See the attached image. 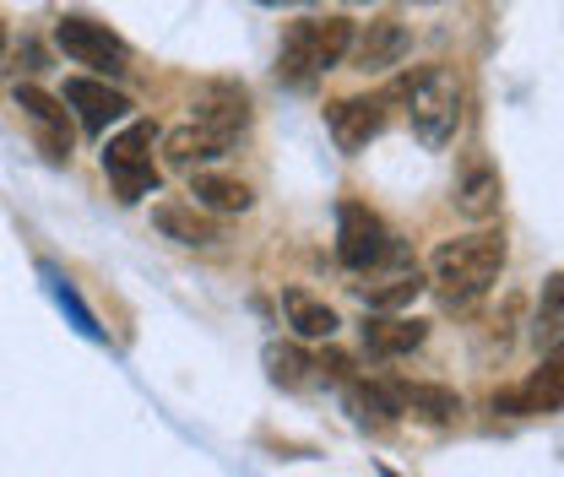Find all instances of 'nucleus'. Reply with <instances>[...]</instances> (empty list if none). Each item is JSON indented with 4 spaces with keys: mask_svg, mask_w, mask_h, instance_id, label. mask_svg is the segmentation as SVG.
I'll list each match as a JSON object with an SVG mask.
<instances>
[{
    "mask_svg": "<svg viewBox=\"0 0 564 477\" xmlns=\"http://www.w3.org/2000/svg\"><path fill=\"white\" fill-rule=\"evenodd\" d=\"M423 293V277H419V267L413 272H397L391 282H380V288H364V304L369 310H402V304H413Z\"/></svg>",
    "mask_w": 564,
    "mask_h": 477,
    "instance_id": "412c9836",
    "label": "nucleus"
},
{
    "mask_svg": "<svg viewBox=\"0 0 564 477\" xmlns=\"http://www.w3.org/2000/svg\"><path fill=\"white\" fill-rule=\"evenodd\" d=\"M499 202H505V180L489 163V152H467L456 180H451V206L467 223H489V217H499Z\"/></svg>",
    "mask_w": 564,
    "mask_h": 477,
    "instance_id": "0eeeda50",
    "label": "nucleus"
},
{
    "mask_svg": "<svg viewBox=\"0 0 564 477\" xmlns=\"http://www.w3.org/2000/svg\"><path fill=\"white\" fill-rule=\"evenodd\" d=\"M352 50V22L348 17H310L293 22L278 50V76L288 87H315L326 71H337Z\"/></svg>",
    "mask_w": 564,
    "mask_h": 477,
    "instance_id": "f03ea898",
    "label": "nucleus"
},
{
    "mask_svg": "<svg viewBox=\"0 0 564 477\" xmlns=\"http://www.w3.org/2000/svg\"><path fill=\"white\" fill-rule=\"evenodd\" d=\"M429 342V326L413 315H391V310H369L364 321V347L375 358H402V353H419Z\"/></svg>",
    "mask_w": 564,
    "mask_h": 477,
    "instance_id": "2eb2a0df",
    "label": "nucleus"
},
{
    "mask_svg": "<svg viewBox=\"0 0 564 477\" xmlns=\"http://www.w3.org/2000/svg\"><path fill=\"white\" fill-rule=\"evenodd\" d=\"M0 44H6V33H0Z\"/></svg>",
    "mask_w": 564,
    "mask_h": 477,
    "instance_id": "bb28decb",
    "label": "nucleus"
},
{
    "mask_svg": "<svg viewBox=\"0 0 564 477\" xmlns=\"http://www.w3.org/2000/svg\"><path fill=\"white\" fill-rule=\"evenodd\" d=\"M326 131L332 141L343 147V152H364L369 141L386 131V98H343V104H332L326 109Z\"/></svg>",
    "mask_w": 564,
    "mask_h": 477,
    "instance_id": "9d476101",
    "label": "nucleus"
},
{
    "mask_svg": "<svg viewBox=\"0 0 564 477\" xmlns=\"http://www.w3.org/2000/svg\"><path fill=\"white\" fill-rule=\"evenodd\" d=\"M17 109L28 115V126L39 131V147L55 163L70 158V120H66V109H61V98H50L44 87H17Z\"/></svg>",
    "mask_w": 564,
    "mask_h": 477,
    "instance_id": "4468645a",
    "label": "nucleus"
},
{
    "mask_svg": "<svg viewBox=\"0 0 564 477\" xmlns=\"http://www.w3.org/2000/svg\"><path fill=\"white\" fill-rule=\"evenodd\" d=\"M66 104L76 109V120H82L93 137H104L109 126H120V120L131 115V98H126L120 87H109L104 76H70Z\"/></svg>",
    "mask_w": 564,
    "mask_h": 477,
    "instance_id": "1a4fd4ad",
    "label": "nucleus"
},
{
    "mask_svg": "<svg viewBox=\"0 0 564 477\" xmlns=\"http://www.w3.org/2000/svg\"><path fill=\"white\" fill-rule=\"evenodd\" d=\"M348 408L358 423H397L402 418L397 402H391V386H364V380L348 386Z\"/></svg>",
    "mask_w": 564,
    "mask_h": 477,
    "instance_id": "aec40b11",
    "label": "nucleus"
},
{
    "mask_svg": "<svg viewBox=\"0 0 564 477\" xmlns=\"http://www.w3.org/2000/svg\"><path fill=\"white\" fill-rule=\"evenodd\" d=\"M315 369H326L332 380H348V375H352V364L343 358V353H326V358H315Z\"/></svg>",
    "mask_w": 564,
    "mask_h": 477,
    "instance_id": "b1692460",
    "label": "nucleus"
},
{
    "mask_svg": "<svg viewBox=\"0 0 564 477\" xmlns=\"http://www.w3.org/2000/svg\"><path fill=\"white\" fill-rule=\"evenodd\" d=\"M413 6H429V0H413Z\"/></svg>",
    "mask_w": 564,
    "mask_h": 477,
    "instance_id": "a878e982",
    "label": "nucleus"
},
{
    "mask_svg": "<svg viewBox=\"0 0 564 477\" xmlns=\"http://www.w3.org/2000/svg\"><path fill=\"white\" fill-rule=\"evenodd\" d=\"M554 337V332H564V277H554L549 288H543V315H538V337Z\"/></svg>",
    "mask_w": 564,
    "mask_h": 477,
    "instance_id": "5701e85b",
    "label": "nucleus"
},
{
    "mask_svg": "<svg viewBox=\"0 0 564 477\" xmlns=\"http://www.w3.org/2000/svg\"><path fill=\"white\" fill-rule=\"evenodd\" d=\"M55 44L66 50V61L76 66H87V76H126L131 71V50H126V39L120 33H109L104 22H93V17H61V28H55Z\"/></svg>",
    "mask_w": 564,
    "mask_h": 477,
    "instance_id": "39448f33",
    "label": "nucleus"
},
{
    "mask_svg": "<svg viewBox=\"0 0 564 477\" xmlns=\"http://www.w3.org/2000/svg\"><path fill=\"white\" fill-rule=\"evenodd\" d=\"M152 228L174 245H191V250H207V245L223 239V223L196 202H158L152 206Z\"/></svg>",
    "mask_w": 564,
    "mask_h": 477,
    "instance_id": "ddd939ff",
    "label": "nucleus"
},
{
    "mask_svg": "<svg viewBox=\"0 0 564 477\" xmlns=\"http://www.w3.org/2000/svg\"><path fill=\"white\" fill-rule=\"evenodd\" d=\"M408 55H413V33H408L397 17H375V22L352 28V50H348L352 71H364V76H386L391 66H402Z\"/></svg>",
    "mask_w": 564,
    "mask_h": 477,
    "instance_id": "6e6552de",
    "label": "nucleus"
},
{
    "mask_svg": "<svg viewBox=\"0 0 564 477\" xmlns=\"http://www.w3.org/2000/svg\"><path fill=\"white\" fill-rule=\"evenodd\" d=\"M267 369H272V380H278V386H304V380H310V369H315V358H310V353H299V347L272 342V347H267Z\"/></svg>",
    "mask_w": 564,
    "mask_h": 477,
    "instance_id": "4be33fe9",
    "label": "nucleus"
},
{
    "mask_svg": "<svg viewBox=\"0 0 564 477\" xmlns=\"http://www.w3.org/2000/svg\"><path fill=\"white\" fill-rule=\"evenodd\" d=\"M408 98V120H413V137L440 152L456 141V126H462V82L451 76L445 66H423L419 76H408L397 87Z\"/></svg>",
    "mask_w": 564,
    "mask_h": 477,
    "instance_id": "7ed1b4c3",
    "label": "nucleus"
},
{
    "mask_svg": "<svg viewBox=\"0 0 564 477\" xmlns=\"http://www.w3.org/2000/svg\"><path fill=\"white\" fill-rule=\"evenodd\" d=\"M152 141H158V126H152V120H137V126H126L120 137H109V147H104V174H109V185L120 191V202L158 196Z\"/></svg>",
    "mask_w": 564,
    "mask_h": 477,
    "instance_id": "20e7f679",
    "label": "nucleus"
},
{
    "mask_svg": "<svg viewBox=\"0 0 564 477\" xmlns=\"http://www.w3.org/2000/svg\"><path fill=\"white\" fill-rule=\"evenodd\" d=\"M386 256H391V234H386V223L358 202L337 206V261H343L348 272H369V267H380Z\"/></svg>",
    "mask_w": 564,
    "mask_h": 477,
    "instance_id": "423d86ee",
    "label": "nucleus"
},
{
    "mask_svg": "<svg viewBox=\"0 0 564 477\" xmlns=\"http://www.w3.org/2000/svg\"><path fill=\"white\" fill-rule=\"evenodd\" d=\"M191 109H196V126H207V131H217L228 141L250 126V93L239 82H207Z\"/></svg>",
    "mask_w": 564,
    "mask_h": 477,
    "instance_id": "f8f14e48",
    "label": "nucleus"
},
{
    "mask_svg": "<svg viewBox=\"0 0 564 477\" xmlns=\"http://www.w3.org/2000/svg\"><path fill=\"white\" fill-rule=\"evenodd\" d=\"M261 6H293V0H261Z\"/></svg>",
    "mask_w": 564,
    "mask_h": 477,
    "instance_id": "393cba45",
    "label": "nucleus"
},
{
    "mask_svg": "<svg viewBox=\"0 0 564 477\" xmlns=\"http://www.w3.org/2000/svg\"><path fill=\"white\" fill-rule=\"evenodd\" d=\"M564 408V342H554V353L543 358V369L521 386V391H499L494 412H554Z\"/></svg>",
    "mask_w": 564,
    "mask_h": 477,
    "instance_id": "9b49d317",
    "label": "nucleus"
},
{
    "mask_svg": "<svg viewBox=\"0 0 564 477\" xmlns=\"http://www.w3.org/2000/svg\"><path fill=\"white\" fill-rule=\"evenodd\" d=\"M191 196L196 206H207L212 217H239V212H250L256 206V191L245 185V180H228V174H191Z\"/></svg>",
    "mask_w": 564,
    "mask_h": 477,
    "instance_id": "6ab92c4d",
    "label": "nucleus"
},
{
    "mask_svg": "<svg viewBox=\"0 0 564 477\" xmlns=\"http://www.w3.org/2000/svg\"><path fill=\"white\" fill-rule=\"evenodd\" d=\"M505 272V234L478 228V234H462V239H445L434 256H429V277H434V293L445 310H467L489 293Z\"/></svg>",
    "mask_w": 564,
    "mask_h": 477,
    "instance_id": "f257e3e1",
    "label": "nucleus"
},
{
    "mask_svg": "<svg viewBox=\"0 0 564 477\" xmlns=\"http://www.w3.org/2000/svg\"><path fill=\"white\" fill-rule=\"evenodd\" d=\"M234 141L217 137V131H207V126H180V131H169L163 137V158H169V169H180V174H196V169H207V163H217L223 152H228Z\"/></svg>",
    "mask_w": 564,
    "mask_h": 477,
    "instance_id": "dca6fc26",
    "label": "nucleus"
},
{
    "mask_svg": "<svg viewBox=\"0 0 564 477\" xmlns=\"http://www.w3.org/2000/svg\"><path fill=\"white\" fill-rule=\"evenodd\" d=\"M282 315H288V326L299 332L304 342H332L337 337V310L326 304V299H315V293H304V288H288L282 293Z\"/></svg>",
    "mask_w": 564,
    "mask_h": 477,
    "instance_id": "a211bd4d",
    "label": "nucleus"
},
{
    "mask_svg": "<svg viewBox=\"0 0 564 477\" xmlns=\"http://www.w3.org/2000/svg\"><path fill=\"white\" fill-rule=\"evenodd\" d=\"M391 402H397V412H413L423 423H456L462 418V397L451 386H429V380H391Z\"/></svg>",
    "mask_w": 564,
    "mask_h": 477,
    "instance_id": "f3484780",
    "label": "nucleus"
}]
</instances>
